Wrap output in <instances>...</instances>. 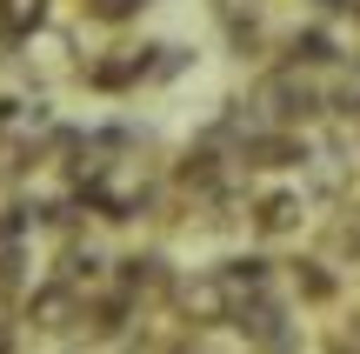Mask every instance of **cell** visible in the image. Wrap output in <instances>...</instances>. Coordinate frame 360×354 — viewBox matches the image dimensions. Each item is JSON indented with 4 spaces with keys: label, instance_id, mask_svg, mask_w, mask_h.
I'll return each mask as SVG.
<instances>
[{
    "label": "cell",
    "instance_id": "cell-1",
    "mask_svg": "<svg viewBox=\"0 0 360 354\" xmlns=\"http://www.w3.org/2000/svg\"><path fill=\"white\" fill-rule=\"evenodd\" d=\"M80 321H87V301H80L74 288H60V281H47V288L27 294V328L34 334H53V341H74Z\"/></svg>",
    "mask_w": 360,
    "mask_h": 354
},
{
    "label": "cell",
    "instance_id": "cell-2",
    "mask_svg": "<svg viewBox=\"0 0 360 354\" xmlns=\"http://www.w3.org/2000/svg\"><path fill=\"white\" fill-rule=\"evenodd\" d=\"M114 288L127 294L134 308H154V301H174L180 281H174V267L160 261V254H127V261H114Z\"/></svg>",
    "mask_w": 360,
    "mask_h": 354
},
{
    "label": "cell",
    "instance_id": "cell-3",
    "mask_svg": "<svg viewBox=\"0 0 360 354\" xmlns=\"http://www.w3.org/2000/svg\"><path fill=\"white\" fill-rule=\"evenodd\" d=\"M174 308H180V321H187V328H233V294H227V281H220V274L180 281Z\"/></svg>",
    "mask_w": 360,
    "mask_h": 354
},
{
    "label": "cell",
    "instance_id": "cell-4",
    "mask_svg": "<svg viewBox=\"0 0 360 354\" xmlns=\"http://www.w3.org/2000/svg\"><path fill=\"white\" fill-rule=\"evenodd\" d=\"M147 67H154V47H114V53H101V61L87 67V87L127 94V87H141V80H147Z\"/></svg>",
    "mask_w": 360,
    "mask_h": 354
},
{
    "label": "cell",
    "instance_id": "cell-5",
    "mask_svg": "<svg viewBox=\"0 0 360 354\" xmlns=\"http://www.w3.org/2000/svg\"><path fill=\"white\" fill-rule=\"evenodd\" d=\"M214 274L227 281L233 308H247V301H260V294H274V261H267V254H227Z\"/></svg>",
    "mask_w": 360,
    "mask_h": 354
},
{
    "label": "cell",
    "instance_id": "cell-6",
    "mask_svg": "<svg viewBox=\"0 0 360 354\" xmlns=\"http://www.w3.org/2000/svg\"><path fill=\"white\" fill-rule=\"evenodd\" d=\"M300 221H307V194H287V187H274V194L254 201V234H260V241L294 234Z\"/></svg>",
    "mask_w": 360,
    "mask_h": 354
},
{
    "label": "cell",
    "instance_id": "cell-7",
    "mask_svg": "<svg viewBox=\"0 0 360 354\" xmlns=\"http://www.w3.org/2000/svg\"><path fill=\"white\" fill-rule=\"evenodd\" d=\"M307 141H300L294 127H274V134H260V141H247V167H267V174H281V167H307Z\"/></svg>",
    "mask_w": 360,
    "mask_h": 354
},
{
    "label": "cell",
    "instance_id": "cell-8",
    "mask_svg": "<svg viewBox=\"0 0 360 354\" xmlns=\"http://www.w3.org/2000/svg\"><path fill=\"white\" fill-rule=\"evenodd\" d=\"M287 288H294V301H300V308H327V301L340 294L334 261H287Z\"/></svg>",
    "mask_w": 360,
    "mask_h": 354
},
{
    "label": "cell",
    "instance_id": "cell-9",
    "mask_svg": "<svg viewBox=\"0 0 360 354\" xmlns=\"http://www.w3.org/2000/svg\"><path fill=\"white\" fill-rule=\"evenodd\" d=\"M327 61H340L327 27H300V34L287 40V67H300V74H314V67H327Z\"/></svg>",
    "mask_w": 360,
    "mask_h": 354
},
{
    "label": "cell",
    "instance_id": "cell-10",
    "mask_svg": "<svg viewBox=\"0 0 360 354\" xmlns=\"http://www.w3.org/2000/svg\"><path fill=\"white\" fill-rule=\"evenodd\" d=\"M0 34H7V40L47 34V0H0Z\"/></svg>",
    "mask_w": 360,
    "mask_h": 354
},
{
    "label": "cell",
    "instance_id": "cell-11",
    "mask_svg": "<svg viewBox=\"0 0 360 354\" xmlns=\"http://www.w3.org/2000/svg\"><path fill=\"white\" fill-rule=\"evenodd\" d=\"M193 67V47H180V40H160L154 47V67H147V80H180Z\"/></svg>",
    "mask_w": 360,
    "mask_h": 354
},
{
    "label": "cell",
    "instance_id": "cell-12",
    "mask_svg": "<svg viewBox=\"0 0 360 354\" xmlns=\"http://www.w3.org/2000/svg\"><path fill=\"white\" fill-rule=\"evenodd\" d=\"M327 254H334V261H360V214L327 227Z\"/></svg>",
    "mask_w": 360,
    "mask_h": 354
},
{
    "label": "cell",
    "instance_id": "cell-13",
    "mask_svg": "<svg viewBox=\"0 0 360 354\" xmlns=\"http://www.w3.org/2000/svg\"><path fill=\"white\" fill-rule=\"evenodd\" d=\"M87 7V20H101V27H120V20H134V13L147 7V0H80Z\"/></svg>",
    "mask_w": 360,
    "mask_h": 354
},
{
    "label": "cell",
    "instance_id": "cell-14",
    "mask_svg": "<svg viewBox=\"0 0 360 354\" xmlns=\"http://www.w3.org/2000/svg\"><path fill=\"white\" fill-rule=\"evenodd\" d=\"M334 107H340V120H347V127H340V141L354 147V141H360V87H354V101H334Z\"/></svg>",
    "mask_w": 360,
    "mask_h": 354
},
{
    "label": "cell",
    "instance_id": "cell-15",
    "mask_svg": "<svg viewBox=\"0 0 360 354\" xmlns=\"http://www.w3.org/2000/svg\"><path fill=\"white\" fill-rule=\"evenodd\" d=\"M0 354H13V341H7V334H0Z\"/></svg>",
    "mask_w": 360,
    "mask_h": 354
}]
</instances>
